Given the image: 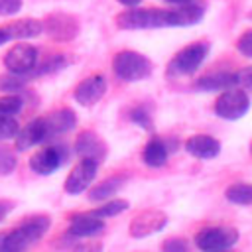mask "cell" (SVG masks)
I'll use <instances>...</instances> for the list:
<instances>
[{
  "label": "cell",
  "mask_w": 252,
  "mask_h": 252,
  "mask_svg": "<svg viewBox=\"0 0 252 252\" xmlns=\"http://www.w3.org/2000/svg\"><path fill=\"white\" fill-rule=\"evenodd\" d=\"M112 69L118 79H122L126 83H134V81L148 79L152 75V61L138 51L126 49V51H120L114 55Z\"/></svg>",
  "instance_id": "3"
},
{
  "label": "cell",
  "mask_w": 252,
  "mask_h": 252,
  "mask_svg": "<svg viewBox=\"0 0 252 252\" xmlns=\"http://www.w3.org/2000/svg\"><path fill=\"white\" fill-rule=\"evenodd\" d=\"M205 10L197 4H181L171 10L158 8H130L116 16L120 30H150V28H185L201 22Z\"/></svg>",
  "instance_id": "1"
},
{
  "label": "cell",
  "mask_w": 252,
  "mask_h": 252,
  "mask_svg": "<svg viewBox=\"0 0 252 252\" xmlns=\"http://www.w3.org/2000/svg\"><path fill=\"white\" fill-rule=\"evenodd\" d=\"M207 252H228V248L226 250H207Z\"/></svg>",
  "instance_id": "39"
},
{
  "label": "cell",
  "mask_w": 252,
  "mask_h": 252,
  "mask_svg": "<svg viewBox=\"0 0 252 252\" xmlns=\"http://www.w3.org/2000/svg\"><path fill=\"white\" fill-rule=\"evenodd\" d=\"M250 154H252V144H250Z\"/></svg>",
  "instance_id": "40"
},
{
  "label": "cell",
  "mask_w": 252,
  "mask_h": 252,
  "mask_svg": "<svg viewBox=\"0 0 252 252\" xmlns=\"http://www.w3.org/2000/svg\"><path fill=\"white\" fill-rule=\"evenodd\" d=\"M24 106V100L18 96V94H6V96H0V116H14L22 110Z\"/></svg>",
  "instance_id": "24"
},
{
  "label": "cell",
  "mask_w": 252,
  "mask_h": 252,
  "mask_svg": "<svg viewBox=\"0 0 252 252\" xmlns=\"http://www.w3.org/2000/svg\"><path fill=\"white\" fill-rule=\"evenodd\" d=\"M16 163H18L16 154H14L10 148L0 146V177L10 175V173L16 169Z\"/></svg>",
  "instance_id": "25"
},
{
  "label": "cell",
  "mask_w": 252,
  "mask_h": 252,
  "mask_svg": "<svg viewBox=\"0 0 252 252\" xmlns=\"http://www.w3.org/2000/svg\"><path fill=\"white\" fill-rule=\"evenodd\" d=\"M6 41H8V33L4 32V28H0V45L6 43Z\"/></svg>",
  "instance_id": "37"
},
{
  "label": "cell",
  "mask_w": 252,
  "mask_h": 252,
  "mask_svg": "<svg viewBox=\"0 0 252 252\" xmlns=\"http://www.w3.org/2000/svg\"><path fill=\"white\" fill-rule=\"evenodd\" d=\"M250 108L248 93L242 89H226L217 100H215V114L224 120H238L242 118Z\"/></svg>",
  "instance_id": "5"
},
{
  "label": "cell",
  "mask_w": 252,
  "mask_h": 252,
  "mask_svg": "<svg viewBox=\"0 0 252 252\" xmlns=\"http://www.w3.org/2000/svg\"><path fill=\"white\" fill-rule=\"evenodd\" d=\"M238 240V230L232 226H207L195 234V244L199 250H226Z\"/></svg>",
  "instance_id": "6"
},
{
  "label": "cell",
  "mask_w": 252,
  "mask_h": 252,
  "mask_svg": "<svg viewBox=\"0 0 252 252\" xmlns=\"http://www.w3.org/2000/svg\"><path fill=\"white\" fill-rule=\"evenodd\" d=\"M207 55H209L207 41L191 43V45L183 47L181 51H177V55L169 61L167 75H191L201 67V63L207 59Z\"/></svg>",
  "instance_id": "4"
},
{
  "label": "cell",
  "mask_w": 252,
  "mask_h": 252,
  "mask_svg": "<svg viewBox=\"0 0 252 252\" xmlns=\"http://www.w3.org/2000/svg\"><path fill=\"white\" fill-rule=\"evenodd\" d=\"M130 120L134 124H138L140 128H144V130H152V118L144 108H132L130 110Z\"/></svg>",
  "instance_id": "29"
},
{
  "label": "cell",
  "mask_w": 252,
  "mask_h": 252,
  "mask_svg": "<svg viewBox=\"0 0 252 252\" xmlns=\"http://www.w3.org/2000/svg\"><path fill=\"white\" fill-rule=\"evenodd\" d=\"M250 18H252V14H250Z\"/></svg>",
  "instance_id": "41"
},
{
  "label": "cell",
  "mask_w": 252,
  "mask_h": 252,
  "mask_svg": "<svg viewBox=\"0 0 252 252\" xmlns=\"http://www.w3.org/2000/svg\"><path fill=\"white\" fill-rule=\"evenodd\" d=\"M104 230V220L94 217L93 213H81L71 217V224L67 234L73 238H85V236H94Z\"/></svg>",
  "instance_id": "14"
},
{
  "label": "cell",
  "mask_w": 252,
  "mask_h": 252,
  "mask_svg": "<svg viewBox=\"0 0 252 252\" xmlns=\"http://www.w3.org/2000/svg\"><path fill=\"white\" fill-rule=\"evenodd\" d=\"M167 224V215L159 209H146L130 220V236L146 238L159 232Z\"/></svg>",
  "instance_id": "8"
},
{
  "label": "cell",
  "mask_w": 252,
  "mask_h": 252,
  "mask_svg": "<svg viewBox=\"0 0 252 252\" xmlns=\"http://www.w3.org/2000/svg\"><path fill=\"white\" fill-rule=\"evenodd\" d=\"M43 122H45L47 138H49V136H59V134H65V132L73 130L75 124H77V116L71 108H59V110L47 114L43 118Z\"/></svg>",
  "instance_id": "16"
},
{
  "label": "cell",
  "mask_w": 252,
  "mask_h": 252,
  "mask_svg": "<svg viewBox=\"0 0 252 252\" xmlns=\"http://www.w3.org/2000/svg\"><path fill=\"white\" fill-rule=\"evenodd\" d=\"M167 4H173V6H181V4H189V2H193V0H165Z\"/></svg>",
  "instance_id": "36"
},
{
  "label": "cell",
  "mask_w": 252,
  "mask_h": 252,
  "mask_svg": "<svg viewBox=\"0 0 252 252\" xmlns=\"http://www.w3.org/2000/svg\"><path fill=\"white\" fill-rule=\"evenodd\" d=\"M167 156H169V148L161 138H152L142 152V159L150 167H161L167 161Z\"/></svg>",
  "instance_id": "20"
},
{
  "label": "cell",
  "mask_w": 252,
  "mask_h": 252,
  "mask_svg": "<svg viewBox=\"0 0 252 252\" xmlns=\"http://www.w3.org/2000/svg\"><path fill=\"white\" fill-rule=\"evenodd\" d=\"M26 83L24 75H16V73H8V75H2L0 77V91L2 93H16L18 89H22Z\"/></svg>",
  "instance_id": "26"
},
{
  "label": "cell",
  "mask_w": 252,
  "mask_h": 252,
  "mask_svg": "<svg viewBox=\"0 0 252 252\" xmlns=\"http://www.w3.org/2000/svg\"><path fill=\"white\" fill-rule=\"evenodd\" d=\"M185 150L199 159H213L220 152V142L209 134H195L185 142Z\"/></svg>",
  "instance_id": "15"
},
{
  "label": "cell",
  "mask_w": 252,
  "mask_h": 252,
  "mask_svg": "<svg viewBox=\"0 0 252 252\" xmlns=\"http://www.w3.org/2000/svg\"><path fill=\"white\" fill-rule=\"evenodd\" d=\"M96 169H98V163L94 159L81 158V161L71 169V173L65 179V193L79 195L85 189H89L93 179H94V175H96Z\"/></svg>",
  "instance_id": "10"
},
{
  "label": "cell",
  "mask_w": 252,
  "mask_h": 252,
  "mask_svg": "<svg viewBox=\"0 0 252 252\" xmlns=\"http://www.w3.org/2000/svg\"><path fill=\"white\" fill-rule=\"evenodd\" d=\"M236 85H240L244 93L252 94V67H244L236 73Z\"/></svg>",
  "instance_id": "30"
},
{
  "label": "cell",
  "mask_w": 252,
  "mask_h": 252,
  "mask_svg": "<svg viewBox=\"0 0 252 252\" xmlns=\"http://www.w3.org/2000/svg\"><path fill=\"white\" fill-rule=\"evenodd\" d=\"M126 209H128V201H124V199H110L104 205H100V207H96V209H93L89 213H93L98 219H106V217H116V215H120Z\"/></svg>",
  "instance_id": "23"
},
{
  "label": "cell",
  "mask_w": 252,
  "mask_h": 252,
  "mask_svg": "<svg viewBox=\"0 0 252 252\" xmlns=\"http://www.w3.org/2000/svg\"><path fill=\"white\" fill-rule=\"evenodd\" d=\"M22 0H0V16H12L20 12Z\"/></svg>",
  "instance_id": "32"
},
{
  "label": "cell",
  "mask_w": 252,
  "mask_h": 252,
  "mask_svg": "<svg viewBox=\"0 0 252 252\" xmlns=\"http://www.w3.org/2000/svg\"><path fill=\"white\" fill-rule=\"evenodd\" d=\"M49 217L37 215L16 226L14 230L4 234V248L2 252H26L32 244H35L47 230H49Z\"/></svg>",
  "instance_id": "2"
},
{
  "label": "cell",
  "mask_w": 252,
  "mask_h": 252,
  "mask_svg": "<svg viewBox=\"0 0 252 252\" xmlns=\"http://www.w3.org/2000/svg\"><path fill=\"white\" fill-rule=\"evenodd\" d=\"M75 152L81 158L94 159L96 163H100L106 158V144L98 134H94L91 130H85L75 140Z\"/></svg>",
  "instance_id": "12"
},
{
  "label": "cell",
  "mask_w": 252,
  "mask_h": 252,
  "mask_svg": "<svg viewBox=\"0 0 252 252\" xmlns=\"http://www.w3.org/2000/svg\"><path fill=\"white\" fill-rule=\"evenodd\" d=\"M104 93H106V79L102 75H91L75 87L73 96L81 106H93L104 96Z\"/></svg>",
  "instance_id": "11"
},
{
  "label": "cell",
  "mask_w": 252,
  "mask_h": 252,
  "mask_svg": "<svg viewBox=\"0 0 252 252\" xmlns=\"http://www.w3.org/2000/svg\"><path fill=\"white\" fill-rule=\"evenodd\" d=\"M45 28L49 32L51 37L59 39V41H67L71 37H75L77 33V22L71 16H49V20L45 22Z\"/></svg>",
  "instance_id": "18"
},
{
  "label": "cell",
  "mask_w": 252,
  "mask_h": 252,
  "mask_svg": "<svg viewBox=\"0 0 252 252\" xmlns=\"http://www.w3.org/2000/svg\"><path fill=\"white\" fill-rule=\"evenodd\" d=\"M14 138H16V150H20V152H26V150L45 142L47 140V130H45L43 118L30 120L22 130H18V134Z\"/></svg>",
  "instance_id": "13"
},
{
  "label": "cell",
  "mask_w": 252,
  "mask_h": 252,
  "mask_svg": "<svg viewBox=\"0 0 252 252\" xmlns=\"http://www.w3.org/2000/svg\"><path fill=\"white\" fill-rule=\"evenodd\" d=\"M122 6H126V8H132V6H138L142 0H118Z\"/></svg>",
  "instance_id": "35"
},
{
  "label": "cell",
  "mask_w": 252,
  "mask_h": 252,
  "mask_svg": "<svg viewBox=\"0 0 252 252\" xmlns=\"http://www.w3.org/2000/svg\"><path fill=\"white\" fill-rule=\"evenodd\" d=\"M18 130H20V126L14 120V116H0V142L12 140L18 134Z\"/></svg>",
  "instance_id": "27"
},
{
  "label": "cell",
  "mask_w": 252,
  "mask_h": 252,
  "mask_svg": "<svg viewBox=\"0 0 252 252\" xmlns=\"http://www.w3.org/2000/svg\"><path fill=\"white\" fill-rule=\"evenodd\" d=\"M236 47H238V51H240L244 57H250V59H252V30L244 32V33L238 37Z\"/></svg>",
  "instance_id": "31"
},
{
  "label": "cell",
  "mask_w": 252,
  "mask_h": 252,
  "mask_svg": "<svg viewBox=\"0 0 252 252\" xmlns=\"http://www.w3.org/2000/svg\"><path fill=\"white\" fill-rule=\"evenodd\" d=\"M232 87H236V73H226V71L203 75L195 83V89L199 91H226Z\"/></svg>",
  "instance_id": "17"
},
{
  "label": "cell",
  "mask_w": 252,
  "mask_h": 252,
  "mask_svg": "<svg viewBox=\"0 0 252 252\" xmlns=\"http://www.w3.org/2000/svg\"><path fill=\"white\" fill-rule=\"evenodd\" d=\"M73 252H102L100 242H81L75 246Z\"/></svg>",
  "instance_id": "33"
},
{
  "label": "cell",
  "mask_w": 252,
  "mask_h": 252,
  "mask_svg": "<svg viewBox=\"0 0 252 252\" xmlns=\"http://www.w3.org/2000/svg\"><path fill=\"white\" fill-rule=\"evenodd\" d=\"M126 183V175H112L104 181H100L98 185H94L89 191V199L91 201H106L110 199L114 193H118Z\"/></svg>",
  "instance_id": "21"
},
{
  "label": "cell",
  "mask_w": 252,
  "mask_h": 252,
  "mask_svg": "<svg viewBox=\"0 0 252 252\" xmlns=\"http://www.w3.org/2000/svg\"><path fill=\"white\" fill-rule=\"evenodd\" d=\"M65 159H67V150L63 146L59 144L47 146L30 158V169L37 175H49L55 169H59Z\"/></svg>",
  "instance_id": "9"
},
{
  "label": "cell",
  "mask_w": 252,
  "mask_h": 252,
  "mask_svg": "<svg viewBox=\"0 0 252 252\" xmlns=\"http://www.w3.org/2000/svg\"><path fill=\"white\" fill-rule=\"evenodd\" d=\"M224 197L234 205H252V183H232L226 187Z\"/></svg>",
  "instance_id": "22"
},
{
  "label": "cell",
  "mask_w": 252,
  "mask_h": 252,
  "mask_svg": "<svg viewBox=\"0 0 252 252\" xmlns=\"http://www.w3.org/2000/svg\"><path fill=\"white\" fill-rule=\"evenodd\" d=\"M10 209H12V205H10V203H0V220L10 213Z\"/></svg>",
  "instance_id": "34"
},
{
  "label": "cell",
  "mask_w": 252,
  "mask_h": 252,
  "mask_svg": "<svg viewBox=\"0 0 252 252\" xmlns=\"http://www.w3.org/2000/svg\"><path fill=\"white\" fill-rule=\"evenodd\" d=\"M4 234H6V232H0V252H2V248H4Z\"/></svg>",
  "instance_id": "38"
},
{
  "label": "cell",
  "mask_w": 252,
  "mask_h": 252,
  "mask_svg": "<svg viewBox=\"0 0 252 252\" xmlns=\"http://www.w3.org/2000/svg\"><path fill=\"white\" fill-rule=\"evenodd\" d=\"M35 65H37V49L30 43H16L4 55V67L8 69V73L28 75L35 69Z\"/></svg>",
  "instance_id": "7"
},
{
  "label": "cell",
  "mask_w": 252,
  "mask_h": 252,
  "mask_svg": "<svg viewBox=\"0 0 252 252\" xmlns=\"http://www.w3.org/2000/svg\"><path fill=\"white\" fill-rule=\"evenodd\" d=\"M161 252H189V242L181 236H171V238L163 240Z\"/></svg>",
  "instance_id": "28"
},
{
  "label": "cell",
  "mask_w": 252,
  "mask_h": 252,
  "mask_svg": "<svg viewBox=\"0 0 252 252\" xmlns=\"http://www.w3.org/2000/svg\"><path fill=\"white\" fill-rule=\"evenodd\" d=\"M4 32L8 33V39H28V37L39 35L43 32V24L33 18H24V20H16L8 24Z\"/></svg>",
  "instance_id": "19"
}]
</instances>
